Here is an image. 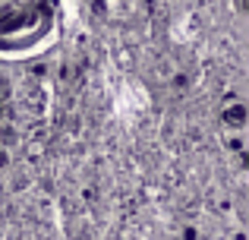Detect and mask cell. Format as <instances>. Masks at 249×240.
<instances>
[]
</instances>
